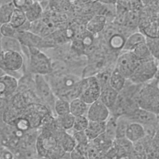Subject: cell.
Listing matches in <instances>:
<instances>
[{
	"label": "cell",
	"instance_id": "obj_1",
	"mask_svg": "<svg viewBox=\"0 0 159 159\" xmlns=\"http://www.w3.org/2000/svg\"><path fill=\"white\" fill-rule=\"evenodd\" d=\"M137 104L140 108L159 114V90L155 84L154 78L140 85L137 95Z\"/></svg>",
	"mask_w": 159,
	"mask_h": 159
},
{
	"label": "cell",
	"instance_id": "obj_2",
	"mask_svg": "<svg viewBox=\"0 0 159 159\" xmlns=\"http://www.w3.org/2000/svg\"><path fill=\"white\" fill-rule=\"evenodd\" d=\"M158 70V61L155 58L140 61L129 80L136 84H143L155 78Z\"/></svg>",
	"mask_w": 159,
	"mask_h": 159
},
{
	"label": "cell",
	"instance_id": "obj_3",
	"mask_svg": "<svg viewBox=\"0 0 159 159\" xmlns=\"http://www.w3.org/2000/svg\"><path fill=\"white\" fill-rule=\"evenodd\" d=\"M30 52V69L35 75H45L52 72V60L37 47H29Z\"/></svg>",
	"mask_w": 159,
	"mask_h": 159
},
{
	"label": "cell",
	"instance_id": "obj_4",
	"mask_svg": "<svg viewBox=\"0 0 159 159\" xmlns=\"http://www.w3.org/2000/svg\"><path fill=\"white\" fill-rule=\"evenodd\" d=\"M80 83L81 94L79 98L88 105L99 99L101 87L95 76L82 78Z\"/></svg>",
	"mask_w": 159,
	"mask_h": 159
},
{
	"label": "cell",
	"instance_id": "obj_5",
	"mask_svg": "<svg viewBox=\"0 0 159 159\" xmlns=\"http://www.w3.org/2000/svg\"><path fill=\"white\" fill-rule=\"evenodd\" d=\"M131 52L122 51L117 57L114 67L127 79L129 80L140 64Z\"/></svg>",
	"mask_w": 159,
	"mask_h": 159
},
{
	"label": "cell",
	"instance_id": "obj_6",
	"mask_svg": "<svg viewBox=\"0 0 159 159\" xmlns=\"http://www.w3.org/2000/svg\"><path fill=\"white\" fill-rule=\"evenodd\" d=\"M58 145V141L53 134L43 132L38 137L36 142V148L38 154L41 157H46Z\"/></svg>",
	"mask_w": 159,
	"mask_h": 159
},
{
	"label": "cell",
	"instance_id": "obj_7",
	"mask_svg": "<svg viewBox=\"0 0 159 159\" xmlns=\"http://www.w3.org/2000/svg\"><path fill=\"white\" fill-rule=\"evenodd\" d=\"M110 115L109 108L98 99L89 105L86 117L89 121L106 122Z\"/></svg>",
	"mask_w": 159,
	"mask_h": 159
},
{
	"label": "cell",
	"instance_id": "obj_8",
	"mask_svg": "<svg viewBox=\"0 0 159 159\" xmlns=\"http://www.w3.org/2000/svg\"><path fill=\"white\" fill-rule=\"evenodd\" d=\"M125 116L130 122H136L143 126L155 125L157 124V115L145 109L137 107L131 113Z\"/></svg>",
	"mask_w": 159,
	"mask_h": 159
},
{
	"label": "cell",
	"instance_id": "obj_9",
	"mask_svg": "<svg viewBox=\"0 0 159 159\" xmlns=\"http://www.w3.org/2000/svg\"><path fill=\"white\" fill-rule=\"evenodd\" d=\"M35 81L37 94L39 96V98L54 106L55 96L52 91L50 85L46 81L45 79H44L43 76L35 75Z\"/></svg>",
	"mask_w": 159,
	"mask_h": 159
},
{
	"label": "cell",
	"instance_id": "obj_10",
	"mask_svg": "<svg viewBox=\"0 0 159 159\" xmlns=\"http://www.w3.org/2000/svg\"><path fill=\"white\" fill-rule=\"evenodd\" d=\"M23 63L24 59L20 52L13 50L4 51V64L6 71H18L21 68Z\"/></svg>",
	"mask_w": 159,
	"mask_h": 159
},
{
	"label": "cell",
	"instance_id": "obj_11",
	"mask_svg": "<svg viewBox=\"0 0 159 159\" xmlns=\"http://www.w3.org/2000/svg\"><path fill=\"white\" fill-rule=\"evenodd\" d=\"M18 87L17 79L9 75L0 76V98H6L13 94Z\"/></svg>",
	"mask_w": 159,
	"mask_h": 159
},
{
	"label": "cell",
	"instance_id": "obj_12",
	"mask_svg": "<svg viewBox=\"0 0 159 159\" xmlns=\"http://www.w3.org/2000/svg\"><path fill=\"white\" fill-rule=\"evenodd\" d=\"M107 25V18L100 14L93 16L86 24V30L93 35L104 30Z\"/></svg>",
	"mask_w": 159,
	"mask_h": 159
},
{
	"label": "cell",
	"instance_id": "obj_13",
	"mask_svg": "<svg viewBox=\"0 0 159 159\" xmlns=\"http://www.w3.org/2000/svg\"><path fill=\"white\" fill-rule=\"evenodd\" d=\"M145 137L143 126L136 122H130L125 132V138L132 143H136Z\"/></svg>",
	"mask_w": 159,
	"mask_h": 159
},
{
	"label": "cell",
	"instance_id": "obj_14",
	"mask_svg": "<svg viewBox=\"0 0 159 159\" xmlns=\"http://www.w3.org/2000/svg\"><path fill=\"white\" fill-rule=\"evenodd\" d=\"M16 39L20 44L27 46L28 48L31 47H37L38 45H40L42 42V39L40 36L29 31H17Z\"/></svg>",
	"mask_w": 159,
	"mask_h": 159
},
{
	"label": "cell",
	"instance_id": "obj_15",
	"mask_svg": "<svg viewBox=\"0 0 159 159\" xmlns=\"http://www.w3.org/2000/svg\"><path fill=\"white\" fill-rule=\"evenodd\" d=\"M118 96V92L111 88L109 84L101 88L99 100L111 110L114 106Z\"/></svg>",
	"mask_w": 159,
	"mask_h": 159
},
{
	"label": "cell",
	"instance_id": "obj_16",
	"mask_svg": "<svg viewBox=\"0 0 159 159\" xmlns=\"http://www.w3.org/2000/svg\"><path fill=\"white\" fill-rule=\"evenodd\" d=\"M106 122L89 121L87 129L84 130L89 141H93L105 132Z\"/></svg>",
	"mask_w": 159,
	"mask_h": 159
},
{
	"label": "cell",
	"instance_id": "obj_17",
	"mask_svg": "<svg viewBox=\"0 0 159 159\" xmlns=\"http://www.w3.org/2000/svg\"><path fill=\"white\" fill-rule=\"evenodd\" d=\"M146 40L145 35L140 32H135L130 34L125 40L124 46L122 51L131 52L137 46L145 43Z\"/></svg>",
	"mask_w": 159,
	"mask_h": 159
},
{
	"label": "cell",
	"instance_id": "obj_18",
	"mask_svg": "<svg viewBox=\"0 0 159 159\" xmlns=\"http://www.w3.org/2000/svg\"><path fill=\"white\" fill-rule=\"evenodd\" d=\"M89 105L80 98H76L70 102V112L73 116H86Z\"/></svg>",
	"mask_w": 159,
	"mask_h": 159
},
{
	"label": "cell",
	"instance_id": "obj_19",
	"mask_svg": "<svg viewBox=\"0 0 159 159\" xmlns=\"http://www.w3.org/2000/svg\"><path fill=\"white\" fill-rule=\"evenodd\" d=\"M57 139L59 145L65 153H70L76 146V143L72 135L68 134L65 131L61 132L60 134L59 138Z\"/></svg>",
	"mask_w": 159,
	"mask_h": 159
},
{
	"label": "cell",
	"instance_id": "obj_20",
	"mask_svg": "<svg viewBox=\"0 0 159 159\" xmlns=\"http://www.w3.org/2000/svg\"><path fill=\"white\" fill-rule=\"evenodd\" d=\"M126 81L127 79L114 67L110 76L109 86L119 93L124 88Z\"/></svg>",
	"mask_w": 159,
	"mask_h": 159
},
{
	"label": "cell",
	"instance_id": "obj_21",
	"mask_svg": "<svg viewBox=\"0 0 159 159\" xmlns=\"http://www.w3.org/2000/svg\"><path fill=\"white\" fill-rule=\"evenodd\" d=\"M43 8L39 1H34L30 7L25 11V15L27 21L32 23L39 20L42 16Z\"/></svg>",
	"mask_w": 159,
	"mask_h": 159
},
{
	"label": "cell",
	"instance_id": "obj_22",
	"mask_svg": "<svg viewBox=\"0 0 159 159\" xmlns=\"http://www.w3.org/2000/svg\"><path fill=\"white\" fill-rule=\"evenodd\" d=\"M27 21V20L26 19L25 12L15 7L11 15L9 23L15 29L18 30Z\"/></svg>",
	"mask_w": 159,
	"mask_h": 159
},
{
	"label": "cell",
	"instance_id": "obj_23",
	"mask_svg": "<svg viewBox=\"0 0 159 159\" xmlns=\"http://www.w3.org/2000/svg\"><path fill=\"white\" fill-rule=\"evenodd\" d=\"M126 38L120 33H115L108 39V45L112 50L122 51L124 46Z\"/></svg>",
	"mask_w": 159,
	"mask_h": 159
},
{
	"label": "cell",
	"instance_id": "obj_24",
	"mask_svg": "<svg viewBox=\"0 0 159 159\" xmlns=\"http://www.w3.org/2000/svg\"><path fill=\"white\" fill-rule=\"evenodd\" d=\"M91 142L101 152L106 153L112 147L114 141L108 138L104 133Z\"/></svg>",
	"mask_w": 159,
	"mask_h": 159
},
{
	"label": "cell",
	"instance_id": "obj_25",
	"mask_svg": "<svg viewBox=\"0 0 159 159\" xmlns=\"http://www.w3.org/2000/svg\"><path fill=\"white\" fill-rule=\"evenodd\" d=\"M15 6L12 1L2 4L0 6V24H3L9 22Z\"/></svg>",
	"mask_w": 159,
	"mask_h": 159
},
{
	"label": "cell",
	"instance_id": "obj_26",
	"mask_svg": "<svg viewBox=\"0 0 159 159\" xmlns=\"http://www.w3.org/2000/svg\"><path fill=\"white\" fill-rule=\"evenodd\" d=\"M29 97L25 93H17L12 98V103L16 110H24L29 104Z\"/></svg>",
	"mask_w": 159,
	"mask_h": 159
},
{
	"label": "cell",
	"instance_id": "obj_27",
	"mask_svg": "<svg viewBox=\"0 0 159 159\" xmlns=\"http://www.w3.org/2000/svg\"><path fill=\"white\" fill-rule=\"evenodd\" d=\"M131 52L140 61H145L153 58L145 43L137 46L131 51Z\"/></svg>",
	"mask_w": 159,
	"mask_h": 159
},
{
	"label": "cell",
	"instance_id": "obj_28",
	"mask_svg": "<svg viewBox=\"0 0 159 159\" xmlns=\"http://www.w3.org/2000/svg\"><path fill=\"white\" fill-rule=\"evenodd\" d=\"M130 123V122L125 116H120L117 117L116 139L125 138V132Z\"/></svg>",
	"mask_w": 159,
	"mask_h": 159
},
{
	"label": "cell",
	"instance_id": "obj_29",
	"mask_svg": "<svg viewBox=\"0 0 159 159\" xmlns=\"http://www.w3.org/2000/svg\"><path fill=\"white\" fill-rule=\"evenodd\" d=\"M116 126L117 117L110 115L107 120L106 121V129L104 134L112 140L116 139Z\"/></svg>",
	"mask_w": 159,
	"mask_h": 159
},
{
	"label": "cell",
	"instance_id": "obj_30",
	"mask_svg": "<svg viewBox=\"0 0 159 159\" xmlns=\"http://www.w3.org/2000/svg\"><path fill=\"white\" fill-rule=\"evenodd\" d=\"M1 48L4 50H13L20 52V43L16 38L3 37L1 42Z\"/></svg>",
	"mask_w": 159,
	"mask_h": 159
},
{
	"label": "cell",
	"instance_id": "obj_31",
	"mask_svg": "<svg viewBox=\"0 0 159 159\" xmlns=\"http://www.w3.org/2000/svg\"><path fill=\"white\" fill-rule=\"evenodd\" d=\"M145 37V44L151 55L155 60H159V40L156 37Z\"/></svg>",
	"mask_w": 159,
	"mask_h": 159
},
{
	"label": "cell",
	"instance_id": "obj_32",
	"mask_svg": "<svg viewBox=\"0 0 159 159\" xmlns=\"http://www.w3.org/2000/svg\"><path fill=\"white\" fill-rule=\"evenodd\" d=\"M54 110L58 117L63 116L70 112V102L66 100L57 98L54 103Z\"/></svg>",
	"mask_w": 159,
	"mask_h": 159
},
{
	"label": "cell",
	"instance_id": "obj_33",
	"mask_svg": "<svg viewBox=\"0 0 159 159\" xmlns=\"http://www.w3.org/2000/svg\"><path fill=\"white\" fill-rule=\"evenodd\" d=\"M75 117L70 113L63 116L58 117L57 124L59 125L61 129L64 131L71 129L73 127Z\"/></svg>",
	"mask_w": 159,
	"mask_h": 159
},
{
	"label": "cell",
	"instance_id": "obj_34",
	"mask_svg": "<svg viewBox=\"0 0 159 159\" xmlns=\"http://www.w3.org/2000/svg\"><path fill=\"white\" fill-rule=\"evenodd\" d=\"M89 120L86 116H80L76 117L72 129L74 132L84 131L88 125Z\"/></svg>",
	"mask_w": 159,
	"mask_h": 159
},
{
	"label": "cell",
	"instance_id": "obj_35",
	"mask_svg": "<svg viewBox=\"0 0 159 159\" xmlns=\"http://www.w3.org/2000/svg\"><path fill=\"white\" fill-rule=\"evenodd\" d=\"M0 32L3 37L16 38L17 30L12 27L9 22L1 25Z\"/></svg>",
	"mask_w": 159,
	"mask_h": 159
},
{
	"label": "cell",
	"instance_id": "obj_36",
	"mask_svg": "<svg viewBox=\"0 0 159 159\" xmlns=\"http://www.w3.org/2000/svg\"><path fill=\"white\" fill-rule=\"evenodd\" d=\"M72 136L74 138L76 143V145L77 144H88L89 142L84 131L74 132Z\"/></svg>",
	"mask_w": 159,
	"mask_h": 159
},
{
	"label": "cell",
	"instance_id": "obj_37",
	"mask_svg": "<svg viewBox=\"0 0 159 159\" xmlns=\"http://www.w3.org/2000/svg\"><path fill=\"white\" fill-rule=\"evenodd\" d=\"M13 4L16 8H18L22 11H23L24 12L25 11L28 9L30 6L34 2V1L31 0H17V1H13Z\"/></svg>",
	"mask_w": 159,
	"mask_h": 159
},
{
	"label": "cell",
	"instance_id": "obj_38",
	"mask_svg": "<svg viewBox=\"0 0 159 159\" xmlns=\"http://www.w3.org/2000/svg\"><path fill=\"white\" fill-rule=\"evenodd\" d=\"M16 124L17 129L20 130H26L30 127V124L25 117L17 119L16 121Z\"/></svg>",
	"mask_w": 159,
	"mask_h": 159
},
{
	"label": "cell",
	"instance_id": "obj_39",
	"mask_svg": "<svg viewBox=\"0 0 159 159\" xmlns=\"http://www.w3.org/2000/svg\"><path fill=\"white\" fill-rule=\"evenodd\" d=\"M70 159H88L87 156L78 152L76 148L70 153Z\"/></svg>",
	"mask_w": 159,
	"mask_h": 159
},
{
	"label": "cell",
	"instance_id": "obj_40",
	"mask_svg": "<svg viewBox=\"0 0 159 159\" xmlns=\"http://www.w3.org/2000/svg\"><path fill=\"white\" fill-rule=\"evenodd\" d=\"M0 68L6 71L4 64V51L1 48H0Z\"/></svg>",
	"mask_w": 159,
	"mask_h": 159
},
{
	"label": "cell",
	"instance_id": "obj_41",
	"mask_svg": "<svg viewBox=\"0 0 159 159\" xmlns=\"http://www.w3.org/2000/svg\"><path fill=\"white\" fill-rule=\"evenodd\" d=\"M156 37L159 40V27H158L157 31V34H156Z\"/></svg>",
	"mask_w": 159,
	"mask_h": 159
},
{
	"label": "cell",
	"instance_id": "obj_42",
	"mask_svg": "<svg viewBox=\"0 0 159 159\" xmlns=\"http://www.w3.org/2000/svg\"><path fill=\"white\" fill-rule=\"evenodd\" d=\"M1 24H0V27H1ZM2 39V36L1 34V32H0V48H1V42Z\"/></svg>",
	"mask_w": 159,
	"mask_h": 159
},
{
	"label": "cell",
	"instance_id": "obj_43",
	"mask_svg": "<svg viewBox=\"0 0 159 159\" xmlns=\"http://www.w3.org/2000/svg\"><path fill=\"white\" fill-rule=\"evenodd\" d=\"M157 61H158V70H159V60H158Z\"/></svg>",
	"mask_w": 159,
	"mask_h": 159
}]
</instances>
